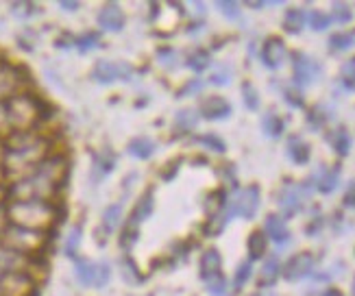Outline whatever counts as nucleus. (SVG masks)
Returning a JSON list of instances; mask_svg holds the SVG:
<instances>
[{"label":"nucleus","mask_w":355,"mask_h":296,"mask_svg":"<svg viewBox=\"0 0 355 296\" xmlns=\"http://www.w3.org/2000/svg\"><path fill=\"white\" fill-rule=\"evenodd\" d=\"M205 284H207V290H210V294H214V296H225L227 294V279L223 277V272L212 277V279H207Z\"/></svg>","instance_id":"38"},{"label":"nucleus","mask_w":355,"mask_h":296,"mask_svg":"<svg viewBox=\"0 0 355 296\" xmlns=\"http://www.w3.org/2000/svg\"><path fill=\"white\" fill-rule=\"evenodd\" d=\"M199 144H203V146H207V148H212V151H216V153H225V142L220 140L218 136H203L201 140H199Z\"/></svg>","instance_id":"44"},{"label":"nucleus","mask_w":355,"mask_h":296,"mask_svg":"<svg viewBox=\"0 0 355 296\" xmlns=\"http://www.w3.org/2000/svg\"><path fill=\"white\" fill-rule=\"evenodd\" d=\"M199 124V113L194 109H185L176 113V129L179 131H192Z\"/></svg>","instance_id":"34"},{"label":"nucleus","mask_w":355,"mask_h":296,"mask_svg":"<svg viewBox=\"0 0 355 296\" xmlns=\"http://www.w3.org/2000/svg\"><path fill=\"white\" fill-rule=\"evenodd\" d=\"M242 98H244V105L251 109V111H255L260 107V94L255 90V85L253 83H244L242 85Z\"/></svg>","instance_id":"36"},{"label":"nucleus","mask_w":355,"mask_h":296,"mask_svg":"<svg viewBox=\"0 0 355 296\" xmlns=\"http://www.w3.org/2000/svg\"><path fill=\"white\" fill-rule=\"evenodd\" d=\"M288 157L299 166L307 164V161H309V144L299 136H292L288 140Z\"/></svg>","instance_id":"20"},{"label":"nucleus","mask_w":355,"mask_h":296,"mask_svg":"<svg viewBox=\"0 0 355 296\" xmlns=\"http://www.w3.org/2000/svg\"><path fill=\"white\" fill-rule=\"evenodd\" d=\"M127 151L131 157H136V159H149L155 153V142L149 138H136L133 142H129Z\"/></svg>","instance_id":"24"},{"label":"nucleus","mask_w":355,"mask_h":296,"mask_svg":"<svg viewBox=\"0 0 355 296\" xmlns=\"http://www.w3.org/2000/svg\"><path fill=\"white\" fill-rule=\"evenodd\" d=\"M9 133H11V129H9L7 107H5V102H0V140H5Z\"/></svg>","instance_id":"46"},{"label":"nucleus","mask_w":355,"mask_h":296,"mask_svg":"<svg viewBox=\"0 0 355 296\" xmlns=\"http://www.w3.org/2000/svg\"><path fill=\"white\" fill-rule=\"evenodd\" d=\"M233 214H238L242 218H253L257 214L260 207V187L257 185H248L244 187L233 201Z\"/></svg>","instance_id":"10"},{"label":"nucleus","mask_w":355,"mask_h":296,"mask_svg":"<svg viewBox=\"0 0 355 296\" xmlns=\"http://www.w3.org/2000/svg\"><path fill=\"white\" fill-rule=\"evenodd\" d=\"M353 35L351 33H336L329 37V48L331 50H347L351 44H353Z\"/></svg>","instance_id":"39"},{"label":"nucleus","mask_w":355,"mask_h":296,"mask_svg":"<svg viewBox=\"0 0 355 296\" xmlns=\"http://www.w3.org/2000/svg\"><path fill=\"white\" fill-rule=\"evenodd\" d=\"M305 22H307L305 11H301V9H290L286 13V18H284V28H286L288 33H301Z\"/></svg>","instance_id":"27"},{"label":"nucleus","mask_w":355,"mask_h":296,"mask_svg":"<svg viewBox=\"0 0 355 296\" xmlns=\"http://www.w3.org/2000/svg\"><path fill=\"white\" fill-rule=\"evenodd\" d=\"M7 212H5V205H0V235H3V231L7 229Z\"/></svg>","instance_id":"52"},{"label":"nucleus","mask_w":355,"mask_h":296,"mask_svg":"<svg viewBox=\"0 0 355 296\" xmlns=\"http://www.w3.org/2000/svg\"><path fill=\"white\" fill-rule=\"evenodd\" d=\"M338 181H340V170L334 166L329 170H325L318 179V192L320 194H331V192L338 187Z\"/></svg>","instance_id":"30"},{"label":"nucleus","mask_w":355,"mask_h":296,"mask_svg":"<svg viewBox=\"0 0 355 296\" xmlns=\"http://www.w3.org/2000/svg\"><path fill=\"white\" fill-rule=\"evenodd\" d=\"M345 207H347V210H353L355 212V181L345 192Z\"/></svg>","instance_id":"48"},{"label":"nucleus","mask_w":355,"mask_h":296,"mask_svg":"<svg viewBox=\"0 0 355 296\" xmlns=\"http://www.w3.org/2000/svg\"><path fill=\"white\" fill-rule=\"evenodd\" d=\"M264 229H266V235H268V238L273 242H277V244H286L290 240V229L286 225V220L281 218V216H277V214L266 216Z\"/></svg>","instance_id":"16"},{"label":"nucleus","mask_w":355,"mask_h":296,"mask_svg":"<svg viewBox=\"0 0 355 296\" xmlns=\"http://www.w3.org/2000/svg\"><path fill=\"white\" fill-rule=\"evenodd\" d=\"M116 168V155L105 151V153H96L94 161H92V181H102L105 176H109V172Z\"/></svg>","instance_id":"18"},{"label":"nucleus","mask_w":355,"mask_h":296,"mask_svg":"<svg viewBox=\"0 0 355 296\" xmlns=\"http://www.w3.org/2000/svg\"><path fill=\"white\" fill-rule=\"evenodd\" d=\"M353 20V13L347 5H334V13H331V22H351Z\"/></svg>","instance_id":"43"},{"label":"nucleus","mask_w":355,"mask_h":296,"mask_svg":"<svg viewBox=\"0 0 355 296\" xmlns=\"http://www.w3.org/2000/svg\"><path fill=\"white\" fill-rule=\"evenodd\" d=\"M262 131L271 140H277L281 133H284V120H281L277 113H266L264 120H262Z\"/></svg>","instance_id":"28"},{"label":"nucleus","mask_w":355,"mask_h":296,"mask_svg":"<svg viewBox=\"0 0 355 296\" xmlns=\"http://www.w3.org/2000/svg\"><path fill=\"white\" fill-rule=\"evenodd\" d=\"M28 266H31V257H24V255L16 253V250L0 244V279L9 272L28 270Z\"/></svg>","instance_id":"12"},{"label":"nucleus","mask_w":355,"mask_h":296,"mask_svg":"<svg viewBox=\"0 0 355 296\" xmlns=\"http://www.w3.org/2000/svg\"><path fill=\"white\" fill-rule=\"evenodd\" d=\"M11 13L16 16L18 20H28V18H35L39 13V7L35 3H13L11 7Z\"/></svg>","instance_id":"33"},{"label":"nucleus","mask_w":355,"mask_h":296,"mask_svg":"<svg viewBox=\"0 0 355 296\" xmlns=\"http://www.w3.org/2000/svg\"><path fill=\"white\" fill-rule=\"evenodd\" d=\"M229 79H231V72L227 68H223V70H218L214 77H212V83H216V85H227Z\"/></svg>","instance_id":"47"},{"label":"nucleus","mask_w":355,"mask_h":296,"mask_svg":"<svg viewBox=\"0 0 355 296\" xmlns=\"http://www.w3.org/2000/svg\"><path fill=\"white\" fill-rule=\"evenodd\" d=\"M201 87H203V83H201V81H192V83H190V87H188V90H183V92H181V96L197 94V92L201 90Z\"/></svg>","instance_id":"51"},{"label":"nucleus","mask_w":355,"mask_h":296,"mask_svg":"<svg viewBox=\"0 0 355 296\" xmlns=\"http://www.w3.org/2000/svg\"><path fill=\"white\" fill-rule=\"evenodd\" d=\"M35 279L28 270L9 272L0 279V296H33Z\"/></svg>","instance_id":"6"},{"label":"nucleus","mask_w":355,"mask_h":296,"mask_svg":"<svg viewBox=\"0 0 355 296\" xmlns=\"http://www.w3.org/2000/svg\"><path fill=\"white\" fill-rule=\"evenodd\" d=\"M51 155L48 140L35 131H11L5 138V157L0 170L7 179L18 181L31 174L44 159Z\"/></svg>","instance_id":"1"},{"label":"nucleus","mask_w":355,"mask_h":296,"mask_svg":"<svg viewBox=\"0 0 355 296\" xmlns=\"http://www.w3.org/2000/svg\"><path fill=\"white\" fill-rule=\"evenodd\" d=\"M262 62L266 64V68L277 70L281 64L286 62V44L279 37H271L266 39L264 48H262Z\"/></svg>","instance_id":"14"},{"label":"nucleus","mask_w":355,"mask_h":296,"mask_svg":"<svg viewBox=\"0 0 355 296\" xmlns=\"http://www.w3.org/2000/svg\"><path fill=\"white\" fill-rule=\"evenodd\" d=\"M343 81L347 83V87H355V57L343 66Z\"/></svg>","instance_id":"45"},{"label":"nucleus","mask_w":355,"mask_h":296,"mask_svg":"<svg viewBox=\"0 0 355 296\" xmlns=\"http://www.w3.org/2000/svg\"><path fill=\"white\" fill-rule=\"evenodd\" d=\"M81 240H83V229L81 225L72 227L64 240V255L70 259H77L79 257V248H81Z\"/></svg>","instance_id":"25"},{"label":"nucleus","mask_w":355,"mask_h":296,"mask_svg":"<svg viewBox=\"0 0 355 296\" xmlns=\"http://www.w3.org/2000/svg\"><path fill=\"white\" fill-rule=\"evenodd\" d=\"M331 24V16H325L320 11H314L312 16H309V26L314 28V31H325V28H329Z\"/></svg>","instance_id":"41"},{"label":"nucleus","mask_w":355,"mask_h":296,"mask_svg":"<svg viewBox=\"0 0 355 296\" xmlns=\"http://www.w3.org/2000/svg\"><path fill=\"white\" fill-rule=\"evenodd\" d=\"M329 144H331V148L340 157L349 155V151H351V136H349V131L345 127H338L336 131H331L329 133Z\"/></svg>","instance_id":"23"},{"label":"nucleus","mask_w":355,"mask_h":296,"mask_svg":"<svg viewBox=\"0 0 355 296\" xmlns=\"http://www.w3.org/2000/svg\"><path fill=\"white\" fill-rule=\"evenodd\" d=\"M216 7L225 13V18L229 20H238L240 18V5L238 3H231V0H220V3H216Z\"/></svg>","instance_id":"40"},{"label":"nucleus","mask_w":355,"mask_h":296,"mask_svg":"<svg viewBox=\"0 0 355 296\" xmlns=\"http://www.w3.org/2000/svg\"><path fill=\"white\" fill-rule=\"evenodd\" d=\"M5 212L9 225L44 233L57 220V210L51 201H9L5 205Z\"/></svg>","instance_id":"3"},{"label":"nucleus","mask_w":355,"mask_h":296,"mask_svg":"<svg viewBox=\"0 0 355 296\" xmlns=\"http://www.w3.org/2000/svg\"><path fill=\"white\" fill-rule=\"evenodd\" d=\"M212 64V57L207 50H194L190 57H188V68L190 70H194V72H203L207 70Z\"/></svg>","instance_id":"32"},{"label":"nucleus","mask_w":355,"mask_h":296,"mask_svg":"<svg viewBox=\"0 0 355 296\" xmlns=\"http://www.w3.org/2000/svg\"><path fill=\"white\" fill-rule=\"evenodd\" d=\"M292 66H294V81H297L299 87L312 85L318 79V74H320L318 64L314 62L312 57H307L305 53H294Z\"/></svg>","instance_id":"8"},{"label":"nucleus","mask_w":355,"mask_h":296,"mask_svg":"<svg viewBox=\"0 0 355 296\" xmlns=\"http://www.w3.org/2000/svg\"><path fill=\"white\" fill-rule=\"evenodd\" d=\"M159 59H161V64L172 66L174 64V53L170 48H164V50H159Z\"/></svg>","instance_id":"50"},{"label":"nucleus","mask_w":355,"mask_h":296,"mask_svg":"<svg viewBox=\"0 0 355 296\" xmlns=\"http://www.w3.org/2000/svg\"><path fill=\"white\" fill-rule=\"evenodd\" d=\"M94 270H96V263L87 261L85 257H77L75 259V277L81 286H90L94 288Z\"/></svg>","instance_id":"21"},{"label":"nucleus","mask_w":355,"mask_h":296,"mask_svg":"<svg viewBox=\"0 0 355 296\" xmlns=\"http://www.w3.org/2000/svg\"><path fill=\"white\" fill-rule=\"evenodd\" d=\"M98 44H100L98 33H83L81 37H75V48L79 53H90V50L98 48Z\"/></svg>","instance_id":"35"},{"label":"nucleus","mask_w":355,"mask_h":296,"mask_svg":"<svg viewBox=\"0 0 355 296\" xmlns=\"http://www.w3.org/2000/svg\"><path fill=\"white\" fill-rule=\"evenodd\" d=\"M353 296H355V281H353Z\"/></svg>","instance_id":"54"},{"label":"nucleus","mask_w":355,"mask_h":296,"mask_svg":"<svg viewBox=\"0 0 355 296\" xmlns=\"http://www.w3.org/2000/svg\"><path fill=\"white\" fill-rule=\"evenodd\" d=\"M111 279V268L109 263L105 261H98L96 263V270H94V288H105Z\"/></svg>","instance_id":"37"},{"label":"nucleus","mask_w":355,"mask_h":296,"mask_svg":"<svg viewBox=\"0 0 355 296\" xmlns=\"http://www.w3.org/2000/svg\"><path fill=\"white\" fill-rule=\"evenodd\" d=\"M201 113H203V118H207V120H223V118H227L231 113V105L225 98L212 96L201 105Z\"/></svg>","instance_id":"17"},{"label":"nucleus","mask_w":355,"mask_h":296,"mask_svg":"<svg viewBox=\"0 0 355 296\" xmlns=\"http://www.w3.org/2000/svg\"><path fill=\"white\" fill-rule=\"evenodd\" d=\"M129 77H131V68L127 64L109 62V59H100L92 70V79L102 83V85L113 83L118 79H129Z\"/></svg>","instance_id":"9"},{"label":"nucleus","mask_w":355,"mask_h":296,"mask_svg":"<svg viewBox=\"0 0 355 296\" xmlns=\"http://www.w3.org/2000/svg\"><path fill=\"white\" fill-rule=\"evenodd\" d=\"M122 205L120 203H116V205H109L105 212H102V227H105V231H116L118 225H120V220H122Z\"/></svg>","instance_id":"26"},{"label":"nucleus","mask_w":355,"mask_h":296,"mask_svg":"<svg viewBox=\"0 0 355 296\" xmlns=\"http://www.w3.org/2000/svg\"><path fill=\"white\" fill-rule=\"evenodd\" d=\"M62 11H68V13H75L81 9V3H75V0H62V3L57 5Z\"/></svg>","instance_id":"49"},{"label":"nucleus","mask_w":355,"mask_h":296,"mask_svg":"<svg viewBox=\"0 0 355 296\" xmlns=\"http://www.w3.org/2000/svg\"><path fill=\"white\" fill-rule=\"evenodd\" d=\"M303 205V192L299 185H288L279 194V207L286 216H297Z\"/></svg>","instance_id":"15"},{"label":"nucleus","mask_w":355,"mask_h":296,"mask_svg":"<svg viewBox=\"0 0 355 296\" xmlns=\"http://www.w3.org/2000/svg\"><path fill=\"white\" fill-rule=\"evenodd\" d=\"M253 296H262V294H253Z\"/></svg>","instance_id":"55"},{"label":"nucleus","mask_w":355,"mask_h":296,"mask_svg":"<svg viewBox=\"0 0 355 296\" xmlns=\"http://www.w3.org/2000/svg\"><path fill=\"white\" fill-rule=\"evenodd\" d=\"M322 296H345V294L340 292V290H327V292H325Z\"/></svg>","instance_id":"53"},{"label":"nucleus","mask_w":355,"mask_h":296,"mask_svg":"<svg viewBox=\"0 0 355 296\" xmlns=\"http://www.w3.org/2000/svg\"><path fill=\"white\" fill-rule=\"evenodd\" d=\"M153 192H144V194L138 198V203H136V207H133V216H131V225L133 222H142V220H146L151 214H153Z\"/></svg>","instance_id":"22"},{"label":"nucleus","mask_w":355,"mask_h":296,"mask_svg":"<svg viewBox=\"0 0 355 296\" xmlns=\"http://www.w3.org/2000/svg\"><path fill=\"white\" fill-rule=\"evenodd\" d=\"M9 129L11 131H35L42 122V105L39 100L26 92H20L5 102Z\"/></svg>","instance_id":"4"},{"label":"nucleus","mask_w":355,"mask_h":296,"mask_svg":"<svg viewBox=\"0 0 355 296\" xmlns=\"http://www.w3.org/2000/svg\"><path fill=\"white\" fill-rule=\"evenodd\" d=\"M266 246H268V242H266V233L255 231L248 235V257L251 259H260L266 253Z\"/></svg>","instance_id":"31"},{"label":"nucleus","mask_w":355,"mask_h":296,"mask_svg":"<svg viewBox=\"0 0 355 296\" xmlns=\"http://www.w3.org/2000/svg\"><path fill=\"white\" fill-rule=\"evenodd\" d=\"M98 26L102 28V31H111V33H118V31H122L125 28V13L122 9L118 7L116 3H107V5H102L100 11H98Z\"/></svg>","instance_id":"11"},{"label":"nucleus","mask_w":355,"mask_h":296,"mask_svg":"<svg viewBox=\"0 0 355 296\" xmlns=\"http://www.w3.org/2000/svg\"><path fill=\"white\" fill-rule=\"evenodd\" d=\"M312 268H314V255L312 253H299L286 263L284 277L288 281H301L312 272Z\"/></svg>","instance_id":"13"},{"label":"nucleus","mask_w":355,"mask_h":296,"mask_svg":"<svg viewBox=\"0 0 355 296\" xmlns=\"http://www.w3.org/2000/svg\"><path fill=\"white\" fill-rule=\"evenodd\" d=\"M220 268H223V257H220L218 250L216 248L205 250L203 257H201V277H203V281L220 275Z\"/></svg>","instance_id":"19"},{"label":"nucleus","mask_w":355,"mask_h":296,"mask_svg":"<svg viewBox=\"0 0 355 296\" xmlns=\"http://www.w3.org/2000/svg\"><path fill=\"white\" fill-rule=\"evenodd\" d=\"M68 164L62 155H48L42 164L7 189L9 201H51L66 179Z\"/></svg>","instance_id":"2"},{"label":"nucleus","mask_w":355,"mask_h":296,"mask_svg":"<svg viewBox=\"0 0 355 296\" xmlns=\"http://www.w3.org/2000/svg\"><path fill=\"white\" fill-rule=\"evenodd\" d=\"M279 270H281V266H279V259L277 257H271L268 261H266L262 266V272H260V286H273L277 277H279Z\"/></svg>","instance_id":"29"},{"label":"nucleus","mask_w":355,"mask_h":296,"mask_svg":"<svg viewBox=\"0 0 355 296\" xmlns=\"http://www.w3.org/2000/svg\"><path fill=\"white\" fill-rule=\"evenodd\" d=\"M0 244L16 250V253L24 257H33L42 253L44 246L48 244V235L44 231H33V229H22V227H13L7 225V229L0 235Z\"/></svg>","instance_id":"5"},{"label":"nucleus","mask_w":355,"mask_h":296,"mask_svg":"<svg viewBox=\"0 0 355 296\" xmlns=\"http://www.w3.org/2000/svg\"><path fill=\"white\" fill-rule=\"evenodd\" d=\"M22 87V72L18 66L0 62V102H7L16 94H20Z\"/></svg>","instance_id":"7"},{"label":"nucleus","mask_w":355,"mask_h":296,"mask_svg":"<svg viewBox=\"0 0 355 296\" xmlns=\"http://www.w3.org/2000/svg\"><path fill=\"white\" fill-rule=\"evenodd\" d=\"M248 277H251V261H244V263L238 266V270H235V281H233L235 290H242L246 286Z\"/></svg>","instance_id":"42"}]
</instances>
